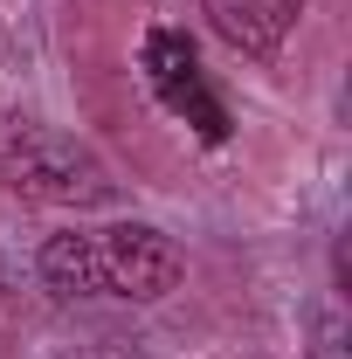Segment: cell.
Here are the masks:
<instances>
[{"label": "cell", "mask_w": 352, "mask_h": 359, "mask_svg": "<svg viewBox=\"0 0 352 359\" xmlns=\"http://www.w3.org/2000/svg\"><path fill=\"white\" fill-rule=\"evenodd\" d=\"M0 180L28 201H48V208H104L118 194V180L104 173V159L90 145H76L69 132H48V125L0 132Z\"/></svg>", "instance_id": "obj_2"}, {"label": "cell", "mask_w": 352, "mask_h": 359, "mask_svg": "<svg viewBox=\"0 0 352 359\" xmlns=\"http://www.w3.org/2000/svg\"><path fill=\"white\" fill-rule=\"evenodd\" d=\"M201 7H208L215 35L242 55H276L283 35L297 28V14H304V0H201Z\"/></svg>", "instance_id": "obj_4"}, {"label": "cell", "mask_w": 352, "mask_h": 359, "mask_svg": "<svg viewBox=\"0 0 352 359\" xmlns=\"http://www.w3.org/2000/svg\"><path fill=\"white\" fill-rule=\"evenodd\" d=\"M0 332H7V276H0Z\"/></svg>", "instance_id": "obj_5"}, {"label": "cell", "mask_w": 352, "mask_h": 359, "mask_svg": "<svg viewBox=\"0 0 352 359\" xmlns=\"http://www.w3.org/2000/svg\"><path fill=\"white\" fill-rule=\"evenodd\" d=\"M138 69H145V90H152L201 145H228V132H235V125H228V104H221V90L208 83L201 55H194V42H187L180 28H152L145 48H138Z\"/></svg>", "instance_id": "obj_3"}, {"label": "cell", "mask_w": 352, "mask_h": 359, "mask_svg": "<svg viewBox=\"0 0 352 359\" xmlns=\"http://www.w3.org/2000/svg\"><path fill=\"white\" fill-rule=\"evenodd\" d=\"M42 283L55 297H125V304H159L180 283V249L145 222H118V228H69V235H48L42 256Z\"/></svg>", "instance_id": "obj_1"}]
</instances>
